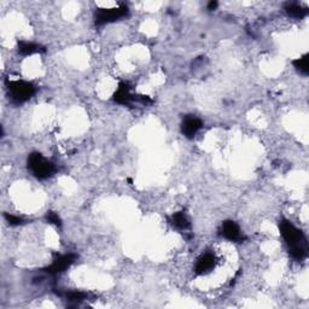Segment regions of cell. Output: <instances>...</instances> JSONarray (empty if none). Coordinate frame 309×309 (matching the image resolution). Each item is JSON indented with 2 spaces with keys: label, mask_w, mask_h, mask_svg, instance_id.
I'll use <instances>...</instances> for the list:
<instances>
[{
  "label": "cell",
  "mask_w": 309,
  "mask_h": 309,
  "mask_svg": "<svg viewBox=\"0 0 309 309\" xmlns=\"http://www.w3.org/2000/svg\"><path fill=\"white\" fill-rule=\"evenodd\" d=\"M280 233L289 245L291 256L296 260H303L307 256V242L302 231L296 228L291 222L283 220L279 225Z\"/></svg>",
  "instance_id": "cell-1"
},
{
  "label": "cell",
  "mask_w": 309,
  "mask_h": 309,
  "mask_svg": "<svg viewBox=\"0 0 309 309\" xmlns=\"http://www.w3.org/2000/svg\"><path fill=\"white\" fill-rule=\"evenodd\" d=\"M28 167L38 179H46L54 172V165L39 152H33L28 157Z\"/></svg>",
  "instance_id": "cell-2"
},
{
  "label": "cell",
  "mask_w": 309,
  "mask_h": 309,
  "mask_svg": "<svg viewBox=\"0 0 309 309\" xmlns=\"http://www.w3.org/2000/svg\"><path fill=\"white\" fill-rule=\"evenodd\" d=\"M9 95L15 103H24L33 97L35 88L31 82L17 80L9 83Z\"/></svg>",
  "instance_id": "cell-3"
},
{
  "label": "cell",
  "mask_w": 309,
  "mask_h": 309,
  "mask_svg": "<svg viewBox=\"0 0 309 309\" xmlns=\"http://www.w3.org/2000/svg\"><path fill=\"white\" fill-rule=\"evenodd\" d=\"M128 7L126 5H120L117 7H111V9H99L96 12V23L105 24L110 22L117 21L122 17L127 16Z\"/></svg>",
  "instance_id": "cell-4"
},
{
  "label": "cell",
  "mask_w": 309,
  "mask_h": 309,
  "mask_svg": "<svg viewBox=\"0 0 309 309\" xmlns=\"http://www.w3.org/2000/svg\"><path fill=\"white\" fill-rule=\"evenodd\" d=\"M76 255H74V254H66V255L58 256L46 271L51 274L61 273V272H64L66 268H69L74 263Z\"/></svg>",
  "instance_id": "cell-5"
},
{
  "label": "cell",
  "mask_w": 309,
  "mask_h": 309,
  "mask_svg": "<svg viewBox=\"0 0 309 309\" xmlns=\"http://www.w3.org/2000/svg\"><path fill=\"white\" fill-rule=\"evenodd\" d=\"M202 127H203V122L199 118L195 117V116H187L181 123V132L185 137L191 139Z\"/></svg>",
  "instance_id": "cell-6"
},
{
  "label": "cell",
  "mask_w": 309,
  "mask_h": 309,
  "mask_svg": "<svg viewBox=\"0 0 309 309\" xmlns=\"http://www.w3.org/2000/svg\"><path fill=\"white\" fill-rule=\"evenodd\" d=\"M114 99L116 103L123 104V105H130L135 100H138V98H135V96H133L130 92V87H128L126 83H121L118 90L116 91V93L114 95Z\"/></svg>",
  "instance_id": "cell-7"
},
{
  "label": "cell",
  "mask_w": 309,
  "mask_h": 309,
  "mask_svg": "<svg viewBox=\"0 0 309 309\" xmlns=\"http://www.w3.org/2000/svg\"><path fill=\"white\" fill-rule=\"evenodd\" d=\"M222 236L228 241H238L241 237V232H239L238 225L234 221H225L222 225Z\"/></svg>",
  "instance_id": "cell-8"
},
{
  "label": "cell",
  "mask_w": 309,
  "mask_h": 309,
  "mask_svg": "<svg viewBox=\"0 0 309 309\" xmlns=\"http://www.w3.org/2000/svg\"><path fill=\"white\" fill-rule=\"evenodd\" d=\"M215 266V258L211 254H206V255L201 256L197 261L196 264V273L197 274H204L211 271Z\"/></svg>",
  "instance_id": "cell-9"
},
{
  "label": "cell",
  "mask_w": 309,
  "mask_h": 309,
  "mask_svg": "<svg viewBox=\"0 0 309 309\" xmlns=\"http://www.w3.org/2000/svg\"><path fill=\"white\" fill-rule=\"evenodd\" d=\"M43 50L40 45L34 43H28V41H19L18 43V52L23 56H29L35 52H40Z\"/></svg>",
  "instance_id": "cell-10"
},
{
  "label": "cell",
  "mask_w": 309,
  "mask_h": 309,
  "mask_svg": "<svg viewBox=\"0 0 309 309\" xmlns=\"http://www.w3.org/2000/svg\"><path fill=\"white\" fill-rule=\"evenodd\" d=\"M293 66H295V68L297 69V70L300 71L301 74H303V75H308V73H309V54L306 53L305 56L295 59V61L293 62Z\"/></svg>",
  "instance_id": "cell-11"
},
{
  "label": "cell",
  "mask_w": 309,
  "mask_h": 309,
  "mask_svg": "<svg viewBox=\"0 0 309 309\" xmlns=\"http://www.w3.org/2000/svg\"><path fill=\"white\" fill-rule=\"evenodd\" d=\"M172 222H173V225H174V226L179 229H186V228H189V226H190L189 219H187L186 215H185L182 211L177 212V214L173 215Z\"/></svg>",
  "instance_id": "cell-12"
},
{
  "label": "cell",
  "mask_w": 309,
  "mask_h": 309,
  "mask_svg": "<svg viewBox=\"0 0 309 309\" xmlns=\"http://www.w3.org/2000/svg\"><path fill=\"white\" fill-rule=\"evenodd\" d=\"M286 12L290 15L291 17H295V18H302L306 15L308 14V10L306 7H302L301 5L297 4H290L286 6Z\"/></svg>",
  "instance_id": "cell-13"
},
{
  "label": "cell",
  "mask_w": 309,
  "mask_h": 309,
  "mask_svg": "<svg viewBox=\"0 0 309 309\" xmlns=\"http://www.w3.org/2000/svg\"><path fill=\"white\" fill-rule=\"evenodd\" d=\"M65 297L68 298L69 301H74V302H81V301H83L86 297H87V293H82V291H78V290L68 291V293H65Z\"/></svg>",
  "instance_id": "cell-14"
},
{
  "label": "cell",
  "mask_w": 309,
  "mask_h": 309,
  "mask_svg": "<svg viewBox=\"0 0 309 309\" xmlns=\"http://www.w3.org/2000/svg\"><path fill=\"white\" fill-rule=\"evenodd\" d=\"M46 220H48L50 224L56 225V226H61L62 225L61 219H59V216L54 211H49L48 214H46Z\"/></svg>",
  "instance_id": "cell-15"
},
{
  "label": "cell",
  "mask_w": 309,
  "mask_h": 309,
  "mask_svg": "<svg viewBox=\"0 0 309 309\" xmlns=\"http://www.w3.org/2000/svg\"><path fill=\"white\" fill-rule=\"evenodd\" d=\"M5 219L7 220V222H9L10 225H12V226H18V225H22L23 224V220L21 219V217L18 216H15V215H11V214H5Z\"/></svg>",
  "instance_id": "cell-16"
},
{
  "label": "cell",
  "mask_w": 309,
  "mask_h": 309,
  "mask_svg": "<svg viewBox=\"0 0 309 309\" xmlns=\"http://www.w3.org/2000/svg\"><path fill=\"white\" fill-rule=\"evenodd\" d=\"M217 1H215V0H211V1L209 2V4H208V9L209 10H215L217 7Z\"/></svg>",
  "instance_id": "cell-17"
}]
</instances>
